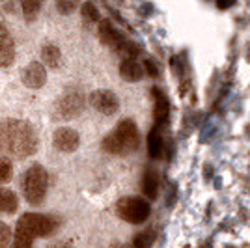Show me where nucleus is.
Here are the masks:
<instances>
[{
	"instance_id": "nucleus-1",
	"label": "nucleus",
	"mask_w": 250,
	"mask_h": 248,
	"mask_svg": "<svg viewBox=\"0 0 250 248\" xmlns=\"http://www.w3.org/2000/svg\"><path fill=\"white\" fill-rule=\"evenodd\" d=\"M38 149V136L30 124L21 120H4L0 124V153L24 159Z\"/></svg>"
},
{
	"instance_id": "nucleus-2",
	"label": "nucleus",
	"mask_w": 250,
	"mask_h": 248,
	"mask_svg": "<svg viewBox=\"0 0 250 248\" xmlns=\"http://www.w3.org/2000/svg\"><path fill=\"white\" fill-rule=\"evenodd\" d=\"M138 144H140L138 127L133 120L125 118L116 125L112 133L104 136L103 149L110 155H129V153L136 151Z\"/></svg>"
},
{
	"instance_id": "nucleus-3",
	"label": "nucleus",
	"mask_w": 250,
	"mask_h": 248,
	"mask_svg": "<svg viewBox=\"0 0 250 248\" xmlns=\"http://www.w3.org/2000/svg\"><path fill=\"white\" fill-rule=\"evenodd\" d=\"M22 194L26 198V202L32 206H40L45 200L47 194V186H49V174L42 165H32L26 168L24 176H22Z\"/></svg>"
},
{
	"instance_id": "nucleus-4",
	"label": "nucleus",
	"mask_w": 250,
	"mask_h": 248,
	"mask_svg": "<svg viewBox=\"0 0 250 248\" xmlns=\"http://www.w3.org/2000/svg\"><path fill=\"white\" fill-rule=\"evenodd\" d=\"M58 220L49 215H42V213H24L19 222H17V229L15 233H21L26 237H47L52 235L58 229Z\"/></svg>"
},
{
	"instance_id": "nucleus-5",
	"label": "nucleus",
	"mask_w": 250,
	"mask_h": 248,
	"mask_svg": "<svg viewBox=\"0 0 250 248\" xmlns=\"http://www.w3.org/2000/svg\"><path fill=\"white\" fill-rule=\"evenodd\" d=\"M116 211H118V217L124 218L125 222L142 224V222H146L147 218H149L151 207H149V202L144 200V198L127 196V198H122L118 202Z\"/></svg>"
},
{
	"instance_id": "nucleus-6",
	"label": "nucleus",
	"mask_w": 250,
	"mask_h": 248,
	"mask_svg": "<svg viewBox=\"0 0 250 248\" xmlns=\"http://www.w3.org/2000/svg\"><path fill=\"white\" fill-rule=\"evenodd\" d=\"M84 104H86V97L81 90H67L60 97V101L56 104V114L62 118V120H73L79 114L84 110Z\"/></svg>"
},
{
	"instance_id": "nucleus-7",
	"label": "nucleus",
	"mask_w": 250,
	"mask_h": 248,
	"mask_svg": "<svg viewBox=\"0 0 250 248\" xmlns=\"http://www.w3.org/2000/svg\"><path fill=\"white\" fill-rule=\"evenodd\" d=\"M90 103L97 112L104 114V116H112L120 110V99L110 90H95L90 95Z\"/></svg>"
},
{
	"instance_id": "nucleus-8",
	"label": "nucleus",
	"mask_w": 250,
	"mask_h": 248,
	"mask_svg": "<svg viewBox=\"0 0 250 248\" xmlns=\"http://www.w3.org/2000/svg\"><path fill=\"white\" fill-rule=\"evenodd\" d=\"M52 144L58 151H63V153H71L75 151L79 144H81V138H79V133L71 129V127H60L54 136H52Z\"/></svg>"
},
{
	"instance_id": "nucleus-9",
	"label": "nucleus",
	"mask_w": 250,
	"mask_h": 248,
	"mask_svg": "<svg viewBox=\"0 0 250 248\" xmlns=\"http://www.w3.org/2000/svg\"><path fill=\"white\" fill-rule=\"evenodd\" d=\"M22 84L26 88H32V90H40L43 84L47 83V73H45V67L43 63L40 62H30L24 69H22Z\"/></svg>"
},
{
	"instance_id": "nucleus-10",
	"label": "nucleus",
	"mask_w": 250,
	"mask_h": 248,
	"mask_svg": "<svg viewBox=\"0 0 250 248\" xmlns=\"http://www.w3.org/2000/svg\"><path fill=\"white\" fill-rule=\"evenodd\" d=\"M99 40H101L106 47H110V49H122L125 45V40H124V36H122V32L118 30L110 21H106V19L99 22Z\"/></svg>"
},
{
	"instance_id": "nucleus-11",
	"label": "nucleus",
	"mask_w": 250,
	"mask_h": 248,
	"mask_svg": "<svg viewBox=\"0 0 250 248\" xmlns=\"http://www.w3.org/2000/svg\"><path fill=\"white\" fill-rule=\"evenodd\" d=\"M15 60V45L10 30L4 22H0V65L8 67Z\"/></svg>"
},
{
	"instance_id": "nucleus-12",
	"label": "nucleus",
	"mask_w": 250,
	"mask_h": 248,
	"mask_svg": "<svg viewBox=\"0 0 250 248\" xmlns=\"http://www.w3.org/2000/svg\"><path fill=\"white\" fill-rule=\"evenodd\" d=\"M120 75H122V79L127 81V83H138L144 77V67L136 62L135 58L127 56L120 63Z\"/></svg>"
},
{
	"instance_id": "nucleus-13",
	"label": "nucleus",
	"mask_w": 250,
	"mask_h": 248,
	"mask_svg": "<svg viewBox=\"0 0 250 248\" xmlns=\"http://www.w3.org/2000/svg\"><path fill=\"white\" fill-rule=\"evenodd\" d=\"M163 153H165V140L161 135V127L155 125L147 135V155H149V159L157 161L163 157Z\"/></svg>"
},
{
	"instance_id": "nucleus-14",
	"label": "nucleus",
	"mask_w": 250,
	"mask_h": 248,
	"mask_svg": "<svg viewBox=\"0 0 250 248\" xmlns=\"http://www.w3.org/2000/svg\"><path fill=\"white\" fill-rule=\"evenodd\" d=\"M153 97H155V125L167 124L168 116H170V104H168V97L161 92V88H153Z\"/></svg>"
},
{
	"instance_id": "nucleus-15",
	"label": "nucleus",
	"mask_w": 250,
	"mask_h": 248,
	"mask_svg": "<svg viewBox=\"0 0 250 248\" xmlns=\"http://www.w3.org/2000/svg\"><path fill=\"white\" fill-rule=\"evenodd\" d=\"M142 190L149 200H155L159 194V174L153 168H147L144 172V179H142Z\"/></svg>"
},
{
	"instance_id": "nucleus-16",
	"label": "nucleus",
	"mask_w": 250,
	"mask_h": 248,
	"mask_svg": "<svg viewBox=\"0 0 250 248\" xmlns=\"http://www.w3.org/2000/svg\"><path fill=\"white\" fill-rule=\"evenodd\" d=\"M42 60L45 62V65L56 69V67H60V63H62V51H60L56 45L47 43V45H43V49H42Z\"/></svg>"
},
{
	"instance_id": "nucleus-17",
	"label": "nucleus",
	"mask_w": 250,
	"mask_h": 248,
	"mask_svg": "<svg viewBox=\"0 0 250 248\" xmlns=\"http://www.w3.org/2000/svg\"><path fill=\"white\" fill-rule=\"evenodd\" d=\"M17 206H19V200L15 196V192L10 190V188H2L0 186V213L11 215V213L17 211Z\"/></svg>"
},
{
	"instance_id": "nucleus-18",
	"label": "nucleus",
	"mask_w": 250,
	"mask_h": 248,
	"mask_svg": "<svg viewBox=\"0 0 250 248\" xmlns=\"http://www.w3.org/2000/svg\"><path fill=\"white\" fill-rule=\"evenodd\" d=\"M153 237H155V233H153L151 229L142 231V233H138V235L133 239L131 248H149L151 247V243H153Z\"/></svg>"
},
{
	"instance_id": "nucleus-19",
	"label": "nucleus",
	"mask_w": 250,
	"mask_h": 248,
	"mask_svg": "<svg viewBox=\"0 0 250 248\" xmlns=\"http://www.w3.org/2000/svg\"><path fill=\"white\" fill-rule=\"evenodd\" d=\"M81 11H83V17L86 21L90 22H101V13L97 10V6L92 4V2H84L83 6H81Z\"/></svg>"
},
{
	"instance_id": "nucleus-20",
	"label": "nucleus",
	"mask_w": 250,
	"mask_h": 248,
	"mask_svg": "<svg viewBox=\"0 0 250 248\" xmlns=\"http://www.w3.org/2000/svg\"><path fill=\"white\" fill-rule=\"evenodd\" d=\"M21 8H22L24 17H26V21H34L36 15H38L40 10H42V4L36 2V0H24V2L21 4Z\"/></svg>"
},
{
	"instance_id": "nucleus-21",
	"label": "nucleus",
	"mask_w": 250,
	"mask_h": 248,
	"mask_svg": "<svg viewBox=\"0 0 250 248\" xmlns=\"http://www.w3.org/2000/svg\"><path fill=\"white\" fill-rule=\"evenodd\" d=\"M13 176V165L8 157H0V185L8 183Z\"/></svg>"
},
{
	"instance_id": "nucleus-22",
	"label": "nucleus",
	"mask_w": 250,
	"mask_h": 248,
	"mask_svg": "<svg viewBox=\"0 0 250 248\" xmlns=\"http://www.w3.org/2000/svg\"><path fill=\"white\" fill-rule=\"evenodd\" d=\"M11 243V229L8 224L0 222V248H8Z\"/></svg>"
},
{
	"instance_id": "nucleus-23",
	"label": "nucleus",
	"mask_w": 250,
	"mask_h": 248,
	"mask_svg": "<svg viewBox=\"0 0 250 248\" xmlns=\"http://www.w3.org/2000/svg\"><path fill=\"white\" fill-rule=\"evenodd\" d=\"M32 241H34V239L26 237V235H21V233H15V239H13L11 248H32Z\"/></svg>"
},
{
	"instance_id": "nucleus-24",
	"label": "nucleus",
	"mask_w": 250,
	"mask_h": 248,
	"mask_svg": "<svg viewBox=\"0 0 250 248\" xmlns=\"http://www.w3.org/2000/svg\"><path fill=\"white\" fill-rule=\"evenodd\" d=\"M75 8H77L75 2H67V0H58L56 2V10L60 11L62 15H69L71 11H75Z\"/></svg>"
},
{
	"instance_id": "nucleus-25",
	"label": "nucleus",
	"mask_w": 250,
	"mask_h": 248,
	"mask_svg": "<svg viewBox=\"0 0 250 248\" xmlns=\"http://www.w3.org/2000/svg\"><path fill=\"white\" fill-rule=\"evenodd\" d=\"M144 71L149 73V77H159V69H157V65L153 60H146V62H144Z\"/></svg>"
},
{
	"instance_id": "nucleus-26",
	"label": "nucleus",
	"mask_w": 250,
	"mask_h": 248,
	"mask_svg": "<svg viewBox=\"0 0 250 248\" xmlns=\"http://www.w3.org/2000/svg\"><path fill=\"white\" fill-rule=\"evenodd\" d=\"M120 248H131V247H120Z\"/></svg>"
}]
</instances>
